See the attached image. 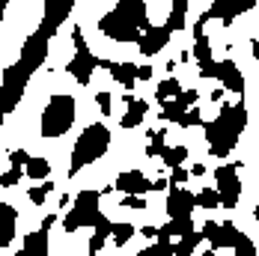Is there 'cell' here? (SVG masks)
I'll return each mask as SVG.
<instances>
[{"mask_svg": "<svg viewBox=\"0 0 259 256\" xmlns=\"http://www.w3.org/2000/svg\"><path fill=\"white\" fill-rule=\"evenodd\" d=\"M247 125V104L235 102V104H224L218 119L206 122V140H208V152L214 158H227L235 149L238 137L244 134Z\"/></svg>", "mask_w": 259, "mask_h": 256, "instance_id": "6da1fadb", "label": "cell"}, {"mask_svg": "<svg viewBox=\"0 0 259 256\" xmlns=\"http://www.w3.org/2000/svg\"><path fill=\"white\" fill-rule=\"evenodd\" d=\"M146 3L143 0H122L107 15H102L99 30L113 42H140L143 24H146Z\"/></svg>", "mask_w": 259, "mask_h": 256, "instance_id": "7a4b0ae2", "label": "cell"}, {"mask_svg": "<svg viewBox=\"0 0 259 256\" xmlns=\"http://www.w3.org/2000/svg\"><path fill=\"white\" fill-rule=\"evenodd\" d=\"M110 146V131L102 122H93V125L83 128V134L78 137L75 149H72V161H69V176H78L83 167H90L93 161H99Z\"/></svg>", "mask_w": 259, "mask_h": 256, "instance_id": "3957f363", "label": "cell"}, {"mask_svg": "<svg viewBox=\"0 0 259 256\" xmlns=\"http://www.w3.org/2000/svg\"><path fill=\"white\" fill-rule=\"evenodd\" d=\"M75 113H78V104H75L72 96H66V93L54 96L48 102V107L42 110V128H39L42 137H48V140L63 137L69 128L75 125Z\"/></svg>", "mask_w": 259, "mask_h": 256, "instance_id": "277c9868", "label": "cell"}, {"mask_svg": "<svg viewBox=\"0 0 259 256\" xmlns=\"http://www.w3.org/2000/svg\"><path fill=\"white\" fill-rule=\"evenodd\" d=\"M99 200H102V191H80L75 197V208L63 218V230L75 232L80 227H96L102 211H99Z\"/></svg>", "mask_w": 259, "mask_h": 256, "instance_id": "5b68a950", "label": "cell"}, {"mask_svg": "<svg viewBox=\"0 0 259 256\" xmlns=\"http://www.w3.org/2000/svg\"><path fill=\"white\" fill-rule=\"evenodd\" d=\"M214 191L221 197V205L227 208H235L238 205V197H241V179H238V167L235 164H224L214 170Z\"/></svg>", "mask_w": 259, "mask_h": 256, "instance_id": "8992f818", "label": "cell"}, {"mask_svg": "<svg viewBox=\"0 0 259 256\" xmlns=\"http://www.w3.org/2000/svg\"><path fill=\"white\" fill-rule=\"evenodd\" d=\"M200 235L208 241V247L211 250H224V247H235L238 244V238H241V230L235 227L233 221H227V224H203V230Z\"/></svg>", "mask_w": 259, "mask_h": 256, "instance_id": "52a82bcc", "label": "cell"}, {"mask_svg": "<svg viewBox=\"0 0 259 256\" xmlns=\"http://www.w3.org/2000/svg\"><path fill=\"white\" fill-rule=\"evenodd\" d=\"M256 6V0H214L211 6H208V12H203L208 21L211 18H221L224 24H230L235 15H244V12H250Z\"/></svg>", "mask_w": 259, "mask_h": 256, "instance_id": "ba28073f", "label": "cell"}, {"mask_svg": "<svg viewBox=\"0 0 259 256\" xmlns=\"http://www.w3.org/2000/svg\"><path fill=\"white\" fill-rule=\"evenodd\" d=\"M170 36H173V33H170L164 24L152 27L149 21H146V24H143V36H140V42H137V45H140V54H143V57H155V54L170 42Z\"/></svg>", "mask_w": 259, "mask_h": 256, "instance_id": "9c48e42d", "label": "cell"}, {"mask_svg": "<svg viewBox=\"0 0 259 256\" xmlns=\"http://www.w3.org/2000/svg\"><path fill=\"white\" fill-rule=\"evenodd\" d=\"M191 211H194V194L188 188H170V194H167V215H170V221L191 218Z\"/></svg>", "mask_w": 259, "mask_h": 256, "instance_id": "30bf717a", "label": "cell"}, {"mask_svg": "<svg viewBox=\"0 0 259 256\" xmlns=\"http://www.w3.org/2000/svg\"><path fill=\"white\" fill-rule=\"evenodd\" d=\"M66 69H69V75L83 87V83H90V80H93V72L99 69V57H96V54H90V48H87V51H78Z\"/></svg>", "mask_w": 259, "mask_h": 256, "instance_id": "8fae6325", "label": "cell"}, {"mask_svg": "<svg viewBox=\"0 0 259 256\" xmlns=\"http://www.w3.org/2000/svg\"><path fill=\"white\" fill-rule=\"evenodd\" d=\"M116 191H122L125 197H143V194H149L152 191V182L146 179L140 170H125V173H119V179L113 185Z\"/></svg>", "mask_w": 259, "mask_h": 256, "instance_id": "7c38bea8", "label": "cell"}, {"mask_svg": "<svg viewBox=\"0 0 259 256\" xmlns=\"http://www.w3.org/2000/svg\"><path fill=\"white\" fill-rule=\"evenodd\" d=\"M218 80L224 83V90H230V93H244V75H241V69L235 66L233 60H221L218 63Z\"/></svg>", "mask_w": 259, "mask_h": 256, "instance_id": "4fadbf2b", "label": "cell"}, {"mask_svg": "<svg viewBox=\"0 0 259 256\" xmlns=\"http://www.w3.org/2000/svg\"><path fill=\"white\" fill-rule=\"evenodd\" d=\"M15 230H18V208L9 203H0V250L12 244Z\"/></svg>", "mask_w": 259, "mask_h": 256, "instance_id": "5bb4252c", "label": "cell"}, {"mask_svg": "<svg viewBox=\"0 0 259 256\" xmlns=\"http://www.w3.org/2000/svg\"><path fill=\"white\" fill-rule=\"evenodd\" d=\"M125 104H128V110H125V116H122V122L119 125L125 128V131H131V128H137L140 122H143V116L149 113V102H143V99H137V96H125Z\"/></svg>", "mask_w": 259, "mask_h": 256, "instance_id": "9a60e30c", "label": "cell"}, {"mask_svg": "<svg viewBox=\"0 0 259 256\" xmlns=\"http://www.w3.org/2000/svg\"><path fill=\"white\" fill-rule=\"evenodd\" d=\"M15 256H48V230H33L24 238V247Z\"/></svg>", "mask_w": 259, "mask_h": 256, "instance_id": "2e32d148", "label": "cell"}, {"mask_svg": "<svg viewBox=\"0 0 259 256\" xmlns=\"http://www.w3.org/2000/svg\"><path fill=\"white\" fill-rule=\"evenodd\" d=\"M107 72H110V77H113L116 83H122L128 93H131V87L137 83V66H134V63H110Z\"/></svg>", "mask_w": 259, "mask_h": 256, "instance_id": "e0dca14e", "label": "cell"}, {"mask_svg": "<svg viewBox=\"0 0 259 256\" xmlns=\"http://www.w3.org/2000/svg\"><path fill=\"white\" fill-rule=\"evenodd\" d=\"M194 60H197V66H206V63H214V57H211V45H208V36L203 33V27H194Z\"/></svg>", "mask_w": 259, "mask_h": 256, "instance_id": "ac0fdd59", "label": "cell"}, {"mask_svg": "<svg viewBox=\"0 0 259 256\" xmlns=\"http://www.w3.org/2000/svg\"><path fill=\"white\" fill-rule=\"evenodd\" d=\"M48 173H51V164L45 158H33L30 155V161L24 164V176H30L33 182H48Z\"/></svg>", "mask_w": 259, "mask_h": 256, "instance_id": "d6986e66", "label": "cell"}, {"mask_svg": "<svg viewBox=\"0 0 259 256\" xmlns=\"http://www.w3.org/2000/svg\"><path fill=\"white\" fill-rule=\"evenodd\" d=\"M191 107H185V104L179 102V99H170V102L161 104V119H167V122H176V125H182V119H185V113H188Z\"/></svg>", "mask_w": 259, "mask_h": 256, "instance_id": "ffe728a7", "label": "cell"}, {"mask_svg": "<svg viewBox=\"0 0 259 256\" xmlns=\"http://www.w3.org/2000/svg\"><path fill=\"white\" fill-rule=\"evenodd\" d=\"M179 96H182V83H179V77H167V80H161V83H158V90H155L158 104L170 102V99H179Z\"/></svg>", "mask_w": 259, "mask_h": 256, "instance_id": "44dd1931", "label": "cell"}, {"mask_svg": "<svg viewBox=\"0 0 259 256\" xmlns=\"http://www.w3.org/2000/svg\"><path fill=\"white\" fill-rule=\"evenodd\" d=\"M203 241V235L194 230V232H188V235H182L179 241H173V256H191L194 250H197V244Z\"/></svg>", "mask_w": 259, "mask_h": 256, "instance_id": "7402d4cb", "label": "cell"}, {"mask_svg": "<svg viewBox=\"0 0 259 256\" xmlns=\"http://www.w3.org/2000/svg\"><path fill=\"white\" fill-rule=\"evenodd\" d=\"M185 15H188V0H176L173 3V9H170V18H167V30L170 33H176V30H182V24H185Z\"/></svg>", "mask_w": 259, "mask_h": 256, "instance_id": "603a6c76", "label": "cell"}, {"mask_svg": "<svg viewBox=\"0 0 259 256\" xmlns=\"http://www.w3.org/2000/svg\"><path fill=\"white\" fill-rule=\"evenodd\" d=\"M140 256H173V238H167L164 232L158 230V244H149L143 247Z\"/></svg>", "mask_w": 259, "mask_h": 256, "instance_id": "cb8c5ba5", "label": "cell"}, {"mask_svg": "<svg viewBox=\"0 0 259 256\" xmlns=\"http://www.w3.org/2000/svg\"><path fill=\"white\" fill-rule=\"evenodd\" d=\"M185 158H188V146H167L164 155H161V161H164V167H170V170H176L185 164Z\"/></svg>", "mask_w": 259, "mask_h": 256, "instance_id": "d4e9b609", "label": "cell"}, {"mask_svg": "<svg viewBox=\"0 0 259 256\" xmlns=\"http://www.w3.org/2000/svg\"><path fill=\"white\" fill-rule=\"evenodd\" d=\"M161 232L167 235V238H176V235H188V232H194V221L191 218H182V221H170V224H164Z\"/></svg>", "mask_w": 259, "mask_h": 256, "instance_id": "484cf974", "label": "cell"}, {"mask_svg": "<svg viewBox=\"0 0 259 256\" xmlns=\"http://www.w3.org/2000/svg\"><path fill=\"white\" fill-rule=\"evenodd\" d=\"M131 235H134V227L125 224V221H122V224H113V230H110V238H113V244H116V247H125Z\"/></svg>", "mask_w": 259, "mask_h": 256, "instance_id": "4316f807", "label": "cell"}, {"mask_svg": "<svg viewBox=\"0 0 259 256\" xmlns=\"http://www.w3.org/2000/svg\"><path fill=\"white\" fill-rule=\"evenodd\" d=\"M194 205H203V208H218L221 205V197L214 188H203L200 194H194Z\"/></svg>", "mask_w": 259, "mask_h": 256, "instance_id": "83f0119b", "label": "cell"}, {"mask_svg": "<svg viewBox=\"0 0 259 256\" xmlns=\"http://www.w3.org/2000/svg\"><path fill=\"white\" fill-rule=\"evenodd\" d=\"M164 134H167V128H158V131H149V149H146V155L149 158H155V155H164Z\"/></svg>", "mask_w": 259, "mask_h": 256, "instance_id": "f1b7e54d", "label": "cell"}, {"mask_svg": "<svg viewBox=\"0 0 259 256\" xmlns=\"http://www.w3.org/2000/svg\"><path fill=\"white\" fill-rule=\"evenodd\" d=\"M51 191H54V182H42L39 188H30V191H27V200H30V203H36V205H42L45 200H48V194H51Z\"/></svg>", "mask_w": 259, "mask_h": 256, "instance_id": "f546056e", "label": "cell"}, {"mask_svg": "<svg viewBox=\"0 0 259 256\" xmlns=\"http://www.w3.org/2000/svg\"><path fill=\"white\" fill-rule=\"evenodd\" d=\"M233 250H235L233 256H256V244H253V238H250V235H244V232H241V238H238V244H235Z\"/></svg>", "mask_w": 259, "mask_h": 256, "instance_id": "4dcf8cb0", "label": "cell"}, {"mask_svg": "<svg viewBox=\"0 0 259 256\" xmlns=\"http://www.w3.org/2000/svg\"><path fill=\"white\" fill-rule=\"evenodd\" d=\"M21 176H24V167H9V170L0 176V188H12V185H18Z\"/></svg>", "mask_w": 259, "mask_h": 256, "instance_id": "1f68e13d", "label": "cell"}, {"mask_svg": "<svg viewBox=\"0 0 259 256\" xmlns=\"http://www.w3.org/2000/svg\"><path fill=\"white\" fill-rule=\"evenodd\" d=\"M191 179V170H185V167H176V170H170V188H182L185 182Z\"/></svg>", "mask_w": 259, "mask_h": 256, "instance_id": "d6a6232c", "label": "cell"}, {"mask_svg": "<svg viewBox=\"0 0 259 256\" xmlns=\"http://www.w3.org/2000/svg\"><path fill=\"white\" fill-rule=\"evenodd\" d=\"M194 125H203V113H200L197 107H191V110L185 113V119H182V128H194Z\"/></svg>", "mask_w": 259, "mask_h": 256, "instance_id": "836d02e7", "label": "cell"}, {"mask_svg": "<svg viewBox=\"0 0 259 256\" xmlns=\"http://www.w3.org/2000/svg\"><path fill=\"white\" fill-rule=\"evenodd\" d=\"M9 161H12V167H24L27 161H30V155H27L24 149H12V152H9Z\"/></svg>", "mask_w": 259, "mask_h": 256, "instance_id": "e575fe53", "label": "cell"}, {"mask_svg": "<svg viewBox=\"0 0 259 256\" xmlns=\"http://www.w3.org/2000/svg\"><path fill=\"white\" fill-rule=\"evenodd\" d=\"M119 205H122V208H146V200H143V197H122Z\"/></svg>", "mask_w": 259, "mask_h": 256, "instance_id": "d590c367", "label": "cell"}, {"mask_svg": "<svg viewBox=\"0 0 259 256\" xmlns=\"http://www.w3.org/2000/svg\"><path fill=\"white\" fill-rule=\"evenodd\" d=\"M197 99H200V93H197V90H182V96H179V102L185 104V107H194Z\"/></svg>", "mask_w": 259, "mask_h": 256, "instance_id": "8d00e7d4", "label": "cell"}, {"mask_svg": "<svg viewBox=\"0 0 259 256\" xmlns=\"http://www.w3.org/2000/svg\"><path fill=\"white\" fill-rule=\"evenodd\" d=\"M104 241H107V235H99V232H93V238H90V253H99L104 247Z\"/></svg>", "mask_w": 259, "mask_h": 256, "instance_id": "74e56055", "label": "cell"}, {"mask_svg": "<svg viewBox=\"0 0 259 256\" xmlns=\"http://www.w3.org/2000/svg\"><path fill=\"white\" fill-rule=\"evenodd\" d=\"M96 102H99V110H102V113H110V102H113V99H110V93H99V96H96Z\"/></svg>", "mask_w": 259, "mask_h": 256, "instance_id": "f35d334b", "label": "cell"}, {"mask_svg": "<svg viewBox=\"0 0 259 256\" xmlns=\"http://www.w3.org/2000/svg\"><path fill=\"white\" fill-rule=\"evenodd\" d=\"M72 42H75V48H78V51H87V39H83L80 27H75V30H72Z\"/></svg>", "mask_w": 259, "mask_h": 256, "instance_id": "ab89813d", "label": "cell"}, {"mask_svg": "<svg viewBox=\"0 0 259 256\" xmlns=\"http://www.w3.org/2000/svg\"><path fill=\"white\" fill-rule=\"evenodd\" d=\"M200 77H218V63H206V66H200Z\"/></svg>", "mask_w": 259, "mask_h": 256, "instance_id": "60d3db41", "label": "cell"}, {"mask_svg": "<svg viewBox=\"0 0 259 256\" xmlns=\"http://www.w3.org/2000/svg\"><path fill=\"white\" fill-rule=\"evenodd\" d=\"M152 77V66H137V80H149Z\"/></svg>", "mask_w": 259, "mask_h": 256, "instance_id": "b9f144b4", "label": "cell"}, {"mask_svg": "<svg viewBox=\"0 0 259 256\" xmlns=\"http://www.w3.org/2000/svg\"><path fill=\"white\" fill-rule=\"evenodd\" d=\"M143 238H158V227H143Z\"/></svg>", "mask_w": 259, "mask_h": 256, "instance_id": "7bdbcfd3", "label": "cell"}, {"mask_svg": "<svg viewBox=\"0 0 259 256\" xmlns=\"http://www.w3.org/2000/svg\"><path fill=\"white\" fill-rule=\"evenodd\" d=\"M54 224H57V215H48V218H42V230H51Z\"/></svg>", "mask_w": 259, "mask_h": 256, "instance_id": "ee69618b", "label": "cell"}, {"mask_svg": "<svg viewBox=\"0 0 259 256\" xmlns=\"http://www.w3.org/2000/svg\"><path fill=\"white\" fill-rule=\"evenodd\" d=\"M167 185H170V182H167V179H155V182H152V191H164Z\"/></svg>", "mask_w": 259, "mask_h": 256, "instance_id": "f6af8a7d", "label": "cell"}, {"mask_svg": "<svg viewBox=\"0 0 259 256\" xmlns=\"http://www.w3.org/2000/svg\"><path fill=\"white\" fill-rule=\"evenodd\" d=\"M203 173H206V167H203V164H194V167H191V176H203Z\"/></svg>", "mask_w": 259, "mask_h": 256, "instance_id": "bcb514c9", "label": "cell"}, {"mask_svg": "<svg viewBox=\"0 0 259 256\" xmlns=\"http://www.w3.org/2000/svg\"><path fill=\"white\" fill-rule=\"evenodd\" d=\"M250 51H253V57L259 60V42H250Z\"/></svg>", "mask_w": 259, "mask_h": 256, "instance_id": "7dc6e473", "label": "cell"}, {"mask_svg": "<svg viewBox=\"0 0 259 256\" xmlns=\"http://www.w3.org/2000/svg\"><path fill=\"white\" fill-rule=\"evenodd\" d=\"M3 12H6V9H3V3H0V21H3Z\"/></svg>", "mask_w": 259, "mask_h": 256, "instance_id": "c3c4849f", "label": "cell"}, {"mask_svg": "<svg viewBox=\"0 0 259 256\" xmlns=\"http://www.w3.org/2000/svg\"><path fill=\"white\" fill-rule=\"evenodd\" d=\"M253 218H256V221H259V203H256V211H253Z\"/></svg>", "mask_w": 259, "mask_h": 256, "instance_id": "681fc988", "label": "cell"}, {"mask_svg": "<svg viewBox=\"0 0 259 256\" xmlns=\"http://www.w3.org/2000/svg\"><path fill=\"white\" fill-rule=\"evenodd\" d=\"M203 256H214V250H206V253H203Z\"/></svg>", "mask_w": 259, "mask_h": 256, "instance_id": "f907efd6", "label": "cell"}, {"mask_svg": "<svg viewBox=\"0 0 259 256\" xmlns=\"http://www.w3.org/2000/svg\"><path fill=\"white\" fill-rule=\"evenodd\" d=\"M87 256H96V253H87Z\"/></svg>", "mask_w": 259, "mask_h": 256, "instance_id": "816d5d0a", "label": "cell"}]
</instances>
